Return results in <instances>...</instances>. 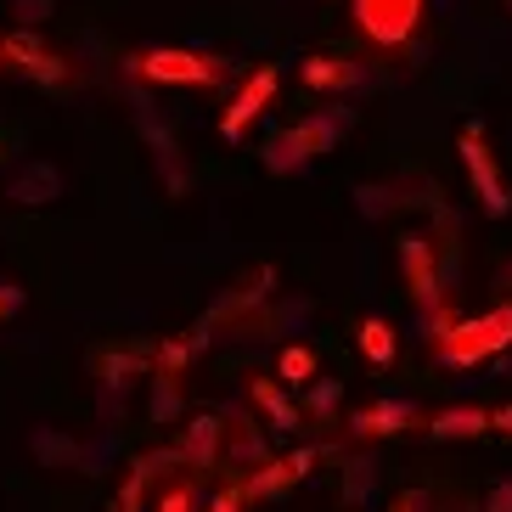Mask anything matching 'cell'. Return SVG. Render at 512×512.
<instances>
[{
    "instance_id": "obj_29",
    "label": "cell",
    "mask_w": 512,
    "mask_h": 512,
    "mask_svg": "<svg viewBox=\"0 0 512 512\" xmlns=\"http://www.w3.org/2000/svg\"><path fill=\"white\" fill-rule=\"evenodd\" d=\"M17 304H23V287H12V282H0V316H12Z\"/></svg>"
},
{
    "instance_id": "obj_17",
    "label": "cell",
    "mask_w": 512,
    "mask_h": 512,
    "mask_svg": "<svg viewBox=\"0 0 512 512\" xmlns=\"http://www.w3.org/2000/svg\"><path fill=\"white\" fill-rule=\"evenodd\" d=\"M164 462H169V456H141V462L130 467V479H124L119 501H113L107 512H141V501H147V484H152V473H158Z\"/></svg>"
},
{
    "instance_id": "obj_2",
    "label": "cell",
    "mask_w": 512,
    "mask_h": 512,
    "mask_svg": "<svg viewBox=\"0 0 512 512\" xmlns=\"http://www.w3.org/2000/svg\"><path fill=\"white\" fill-rule=\"evenodd\" d=\"M344 130H349L344 107H321V113L299 119L293 130H282V136L265 147V169H271V175H293V169H304L310 158H321V152L338 147V136H344Z\"/></svg>"
},
{
    "instance_id": "obj_27",
    "label": "cell",
    "mask_w": 512,
    "mask_h": 512,
    "mask_svg": "<svg viewBox=\"0 0 512 512\" xmlns=\"http://www.w3.org/2000/svg\"><path fill=\"white\" fill-rule=\"evenodd\" d=\"M209 512H242V490H237V484H226V490L214 496V507H209Z\"/></svg>"
},
{
    "instance_id": "obj_24",
    "label": "cell",
    "mask_w": 512,
    "mask_h": 512,
    "mask_svg": "<svg viewBox=\"0 0 512 512\" xmlns=\"http://www.w3.org/2000/svg\"><path fill=\"white\" fill-rule=\"evenodd\" d=\"M152 512H192V484H175V490H169Z\"/></svg>"
},
{
    "instance_id": "obj_18",
    "label": "cell",
    "mask_w": 512,
    "mask_h": 512,
    "mask_svg": "<svg viewBox=\"0 0 512 512\" xmlns=\"http://www.w3.org/2000/svg\"><path fill=\"white\" fill-rule=\"evenodd\" d=\"M394 349H400V344H394L389 321H383V316H366V321H361V355H366V361H372V366H389Z\"/></svg>"
},
{
    "instance_id": "obj_23",
    "label": "cell",
    "mask_w": 512,
    "mask_h": 512,
    "mask_svg": "<svg viewBox=\"0 0 512 512\" xmlns=\"http://www.w3.org/2000/svg\"><path fill=\"white\" fill-rule=\"evenodd\" d=\"M338 389H344V383H332V377L310 389V417H316V422H327V417H332V406H338Z\"/></svg>"
},
{
    "instance_id": "obj_3",
    "label": "cell",
    "mask_w": 512,
    "mask_h": 512,
    "mask_svg": "<svg viewBox=\"0 0 512 512\" xmlns=\"http://www.w3.org/2000/svg\"><path fill=\"white\" fill-rule=\"evenodd\" d=\"M130 74L152 79V85H220V79H226V62L164 46V51H141V57H130Z\"/></svg>"
},
{
    "instance_id": "obj_13",
    "label": "cell",
    "mask_w": 512,
    "mask_h": 512,
    "mask_svg": "<svg viewBox=\"0 0 512 512\" xmlns=\"http://www.w3.org/2000/svg\"><path fill=\"white\" fill-rule=\"evenodd\" d=\"M299 79L310 91H349V85H361V62H344V57H310L299 62Z\"/></svg>"
},
{
    "instance_id": "obj_22",
    "label": "cell",
    "mask_w": 512,
    "mask_h": 512,
    "mask_svg": "<svg viewBox=\"0 0 512 512\" xmlns=\"http://www.w3.org/2000/svg\"><path fill=\"white\" fill-rule=\"evenodd\" d=\"M181 377H158V394H152V417L158 422H175V411H181V389H175Z\"/></svg>"
},
{
    "instance_id": "obj_1",
    "label": "cell",
    "mask_w": 512,
    "mask_h": 512,
    "mask_svg": "<svg viewBox=\"0 0 512 512\" xmlns=\"http://www.w3.org/2000/svg\"><path fill=\"white\" fill-rule=\"evenodd\" d=\"M507 344H512V304H496L490 316H473V321L456 316L451 327L434 338L439 361L456 366V372H467V366H479V361H496Z\"/></svg>"
},
{
    "instance_id": "obj_30",
    "label": "cell",
    "mask_w": 512,
    "mask_h": 512,
    "mask_svg": "<svg viewBox=\"0 0 512 512\" xmlns=\"http://www.w3.org/2000/svg\"><path fill=\"white\" fill-rule=\"evenodd\" d=\"M490 428H501V434H512V406H501V411H490Z\"/></svg>"
},
{
    "instance_id": "obj_6",
    "label": "cell",
    "mask_w": 512,
    "mask_h": 512,
    "mask_svg": "<svg viewBox=\"0 0 512 512\" xmlns=\"http://www.w3.org/2000/svg\"><path fill=\"white\" fill-rule=\"evenodd\" d=\"M400 265H406V282H411V299L417 310H439L445 304V287H439V271H434V242L428 237H400Z\"/></svg>"
},
{
    "instance_id": "obj_15",
    "label": "cell",
    "mask_w": 512,
    "mask_h": 512,
    "mask_svg": "<svg viewBox=\"0 0 512 512\" xmlns=\"http://www.w3.org/2000/svg\"><path fill=\"white\" fill-rule=\"evenodd\" d=\"M220 428H226V422L220 417H192L186 422V439H181V462L186 467H209L214 456H220Z\"/></svg>"
},
{
    "instance_id": "obj_28",
    "label": "cell",
    "mask_w": 512,
    "mask_h": 512,
    "mask_svg": "<svg viewBox=\"0 0 512 512\" xmlns=\"http://www.w3.org/2000/svg\"><path fill=\"white\" fill-rule=\"evenodd\" d=\"M422 507H428V490H406V496L394 501L389 512H422Z\"/></svg>"
},
{
    "instance_id": "obj_20",
    "label": "cell",
    "mask_w": 512,
    "mask_h": 512,
    "mask_svg": "<svg viewBox=\"0 0 512 512\" xmlns=\"http://www.w3.org/2000/svg\"><path fill=\"white\" fill-rule=\"evenodd\" d=\"M107 372V383H130V372H141V366H147V349H124V355H102V361H96Z\"/></svg>"
},
{
    "instance_id": "obj_7",
    "label": "cell",
    "mask_w": 512,
    "mask_h": 512,
    "mask_svg": "<svg viewBox=\"0 0 512 512\" xmlns=\"http://www.w3.org/2000/svg\"><path fill=\"white\" fill-rule=\"evenodd\" d=\"M276 85H282V74H276V68H259V74L237 91V102L226 107V119H220V136H226V141H242V130H248V124H254L265 107H271Z\"/></svg>"
},
{
    "instance_id": "obj_26",
    "label": "cell",
    "mask_w": 512,
    "mask_h": 512,
    "mask_svg": "<svg viewBox=\"0 0 512 512\" xmlns=\"http://www.w3.org/2000/svg\"><path fill=\"white\" fill-rule=\"evenodd\" d=\"M46 12H51V0H17V17H23V23H46Z\"/></svg>"
},
{
    "instance_id": "obj_12",
    "label": "cell",
    "mask_w": 512,
    "mask_h": 512,
    "mask_svg": "<svg viewBox=\"0 0 512 512\" xmlns=\"http://www.w3.org/2000/svg\"><path fill=\"white\" fill-rule=\"evenodd\" d=\"M12 203H23V209H46V203H57L62 197V169L57 164H29V169H17V181H12Z\"/></svg>"
},
{
    "instance_id": "obj_8",
    "label": "cell",
    "mask_w": 512,
    "mask_h": 512,
    "mask_svg": "<svg viewBox=\"0 0 512 512\" xmlns=\"http://www.w3.org/2000/svg\"><path fill=\"white\" fill-rule=\"evenodd\" d=\"M417 422H428L422 406H411V400H377V406H366V411L349 417V434L355 439H383V434H406V428H417Z\"/></svg>"
},
{
    "instance_id": "obj_4",
    "label": "cell",
    "mask_w": 512,
    "mask_h": 512,
    "mask_svg": "<svg viewBox=\"0 0 512 512\" xmlns=\"http://www.w3.org/2000/svg\"><path fill=\"white\" fill-rule=\"evenodd\" d=\"M456 152H462V164H467V181H473V192H479V209L484 214H512V197H507V181H501V169L496 158H490V147H484V130L479 124H467L462 141H456Z\"/></svg>"
},
{
    "instance_id": "obj_5",
    "label": "cell",
    "mask_w": 512,
    "mask_h": 512,
    "mask_svg": "<svg viewBox=\"0 0 512 512\" xmlns=\"http://www.w3.org/2000/svg\"><path fill=\"white\" fill-rule=\"evenodd\" d=\"M349 6L372 46H406L422 17V0H349Z\"/></svg>"
},
{
    "instance_id": "obj_16",
    "label": "cell",
    "mask_w": 512,
    "mask_h": 512,
    "mask_svg": "<svg viewBox=\"0 0 512 512\" xmlns=\"http://www.w3.org/2000/svg\"><path fill=\"white\" fill-rule=\"evenodd\" d=\"M248 394H254V406L271 417V428H299V406L276 389L271 377H254V383H248Z\"/></svg>"
},
{
    "instance_id": "obj_21",
    "label": "cell",
    "mask_w": 512,
    "mask_h": 512,
    "mask_svg": "<svg viewBox=\"0 0 512 512\" xmlns=\"http://www.w3.org/2000/svg\"><path fill=\"white\" fill-rule=\"evenodd\" d=\"M34 451L46 456V462H74V467H85V445H74V439H57V434H34Z\"/></svg>"
},
{
    "instance_id": "obj_25",
    "label": "cell",
    "mask_w": 512,
    "mask_h": 512,
    "mask_svg": "<svg viewBox=\"0 0 512 512\" xmlns=\"http://www.w3.org/2000/svg\"><path fill=\"white\" fill-rule=\"evenodd\" d=\"M479 512H512V479H501L490 496H484V507Z\"/></svg>"
},
{
    "instance_id": "obj_19",
    "label": "cell",
    "mask_w": 512,
    "mask_h": 512,
    "mask_svg": "<svg viewBox=\"0 0 512 512\" xmlns=\"http://www.w3.org/2000/svg\"><path fill=\"white\" fill-rule=\"evenodd\" d=\"M276 372H282V383H293V389H304V383H316V355L304 344L282 349V361H276Z\"/></svg>"
},
{
    "instance_id": "obj_31",
    "label": "cell",
    "mask_w": 512,
    "mask_h": 512,
    "mask_svg": "<svg viewBox=\"0 0 512 512\" xmlns=\"http://www.w3.org/2000/svg\"><path fill=\"white\" fill-rule=\"evenodd\" d=\"M507 282H512V271H507Z\"/></svg>"
},
{
    "instance_id": "obj_10",
    "label": "cell",
    "mask_w": 512,
    "mask_h": 512,
    "mask_svg": "<svg viewBox=\"0 0 512 512\" xmlns=\"http://www.w3.org/2000/svg\"><path fill=\"white\" fill-rule=\"evenodd\" d=\"M0 57H12L17 68L29 79H40V85H62V79H68V62L51 57L34 34H6V40H0Z\"/></svg>"
},
{
    "instance_id": "obj_14",
    "label": "cell",
    "mask_w": 512,
    "mask_h": 512,
    "mask_svg": "<svg viewBox=\"0 0 512 512\" xmlns=\"http://www.w3.org/2000/svg\"><path fill=\"white\" fill-rule=\"evenodd\" d=\"M434 439H484L490 434V411L484 406H451V411H439V417L422 422Z\"/></svg>"
},
{
    "instance_id": "obj_9",
    "label": "cell",
    "mask_w": 512,
    "mask_h": 512,
    "mask_svg": "<svg viewBox=\"0 0 512 512\" xmlns=\"http://www.w3.org/2000/svg\"><path fill=\"white\" fill-rule=\"evenodd\" d=\"M316 467V451H293V456H276V462H265V467H254L248 479L237 484L242 490V501L248 496H282V490H293V484L304 479Z\"/></svg>"
},
{
    "instance_id": "obj_11",
    "label": "cell",
    "mask_w": 512,
    "mask_h": 512,
    "mask_svg": "<svg viewBox=\"0 0 512 512\" xmlns=\"http://www.w3.org/2000/svg\"><path fill=\"white\" fill-rule=\"evenodd\" d=\"M136 124H141V136L152 141V152H158V164H164L169 192H186V164H181V152H175V136H169V130H164L158 119H152L147 96H136Z\"/></svg>"
}]
</instances>
